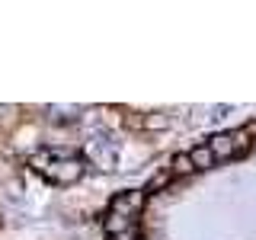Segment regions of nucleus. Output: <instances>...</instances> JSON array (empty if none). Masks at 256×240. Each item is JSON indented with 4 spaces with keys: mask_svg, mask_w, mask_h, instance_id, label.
Masks as SVG:
<instances>
[{
    "mask_svg": "<svg viewBox=\"0 0 256 240\" xmlns=\"http://www.w3.org/2000/svg\"><path fill=\"white\" fill-rule=\"evenodd\" d=\"M32 170H38L42 176H48L58 186H68V182H77L84 176V160L77 157H54V154H36L29 157Z\"/></svg>",
    "mask_w": 256,
    "mask_h": 240,
    "instance_id": "nucleus-1",
    "label": "nucleus"
},
{
    "mask_svg": "<svg viewBox=\"0 0 256 240\" xmlns=\"http://www.w3.org/2000/svg\"><path fill=\"white\" fill-rule=\"evenodd\" d=\"M141 208H144V192H118V196H112V202H109V212H116V214H125V218H138L141 214Z\"/></svg>",
    "mask_w": 256,
    "mask_h": 240,
    "instance_id": "nucleus-2",
    "label": "nucleus"
},
{
    "mask_svg": "<svg viewBox=\"0 0 256 240\" xmlns=\"http://www.w3.org/2000/svg\"><path fill=\"white\" fill-rule=\"evenodd\" d=\"M189 157H192V166H196V170H208V166L218 164L208 144H198V148H192V150H189Z\"/></svg>",
    "mask_w": 256,
    "mask_h": 240,
    "instance_id": "nucleus-3",
    "label": "nucleus"
},
{
    "mask_svg": "<svg viewBox=\"0 0 256 240\" xmlns=\"http://www.w3.org/2000/svg\"><path fill=\"white\" fill-rule=\"evenodd\" d=\"M196 166H192V157L189 154H176L173 157V166H170V173L173 176H182V173H192Z\"/></svg>",
    "mask_w": 256,
    "mask_h": 240,
    "instance_id": "nucleus-4",
    "label": "nucleus"
}]
</instances>
